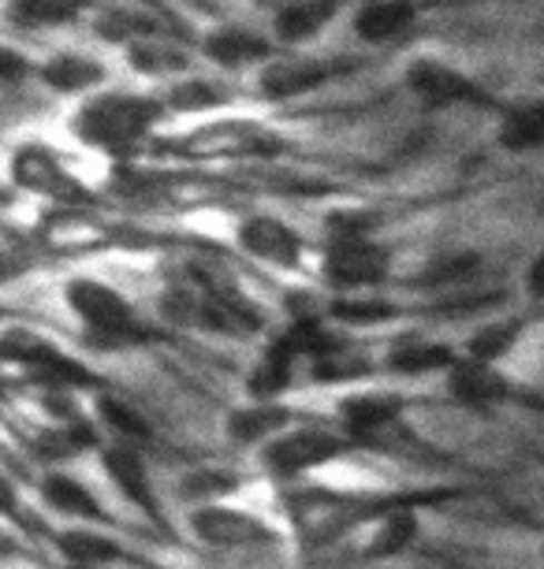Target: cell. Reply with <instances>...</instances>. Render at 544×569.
<instances>
[{"label":"cell","instance_id":"6da1fadb","mask_svg":"<svg viewBox=\"0 0 544 569\" xmlns=\"http://www.w3.org/2000/svg\"><path fill=\"white\" fill-rule=\"evenodd\" d=\"M165 120V101L146 93H93L75 109L71 134L105 153H131Z\"/></svg>","mask_w":544,"mask_h":569},{"label":"cell","instance_id":"7a4b0ae2","mask_svg":"<svg viewBox=\"0 0 544 569\" xmlns=\"http://www.w3.org/2000/svg\"><path fill=\"white\" fill-rule=\"evenodd\" d=\"M63 302L87 325V339L98 342V347H135V342L149 339L142 325L135 320L131 302L116 287L101 283V279H68Z\"/></svg>","mask_w":544,"mask_h":569},{"label":"cell","instance_id":"3957f363","mask_svg":"<svg viewBox=\"0 0 544 569\" xmlns=\"http://www.w3.org/2000/svg\"><path fill=\"white\" fill-rule=\"evenodd\" d=\"M350 447L355 443H347V436L325 432V428H291V432L261 447V466L276 480H291L298 472L322 469L328 461L344 458Z\"/></svg>","mask_w":544,"mask_h":569},{"label":"cell","instance_id":"277c9868","mask_svg":"<svg viewBox=\"0 0 544 569\" xmlns=\"http://www.w3.org/2000/svg\"><path fill=\"white\" fill-rule=\"evenodd\" d=\"M325 276L336 291L362 295L388 279V250L373 242L369 234H358V239H333L325 253Z\"/></svg>","mask_w":544,"mask_h":569},{"label":"cell","instance_id":"5b68a950","mask_svg":"<svg viewBox=\"0 0 544 569\" xmlns=\"http://www.w3.org/2000/svg\"><path fill=\"white\" fill-rule=\"evenodd\" d=\"M411 93L429 109H452V104H488V93L463 71L447 68L441 60H418L407 71Z\"/></svg>","mask_w":544,"mask_h":569},{"label":"cell","instance_id":"8992f818","mask_svg":"<svg viewBox=\"0 0 544 569\" xmlns=\"http://www.w3.org/2000/svg\"><path fill=\"white\" fill-rule=\"evenodd\" d=\"M190 532L212 547H254L273 540V529L261 518L236 507H217V502L190 513Z\"/></svg>","mask_w":544,"mask_h":569},{"label":"cell","instance_id":"52a82bcc","mask_svg":"<svg viewBox=\"0 0 544 569\" xmlns=\"http://www.w3.org/2000/svg\"><path fill=\"white\" fill-rule=\"evenodd\" d=\"M236 239L250 257H258V261L273 264V268H295L303 261V239H298V231L287 228V223L276 217L243 220Z\"/></svg>","mask_w":544,"mask_h":569},{"label":"cell","instance_id":"ba28073f","mask_svg":"<svg viewBox=\"0 0 544 569\" xmlns=\"http://www.w3.org/2000/svg\"><path fill=\"white\" fill-rule=\"evenodd\" d=\"M38 79L63 98H93L109 79V68L87 52H57L38 68Z\"/></svg>","mask_w":544,"mask_h":569},{"label":"cell","instance_id":"9c48e42d","mask_svg":"<svg viewBox=\"0 0 544 569\" xmlns=\"http://www.w3.org/2000/svg\"><path fill=\"white\" fill-rule=\"evenodd\" d=\"M333 68L322 60H273L265 63L261 71V98L269 101H291V98H303V93L317 90V86L328 82Z\"/></svg>","mask_w":544,"mask_h":569},{"label":"cell","instance_id":"30bf717a","mask_svg":"<svg viewBox=\"0 0 544 569\" xmlns=\"http://www.w3.org/2000/svg\"><path fill=\"white\" fill-rule=\"evenodd\" d=\"M403 395L396 391H355L339 399V421L350 436H373L403 413Z\"/></svg>","mask_w":544,"mask_h":569},{"label":"cell","instance_id":"8fae6325","mask_svg":"<svg viewBox=\"0 0 544 569\" xmlns=\"http://www.w3.org/2000/svg\"><path fill=\"white\" fill-rule=\"evenodd\" d=\"M291 417L295 413L280 402H254V406H243V410H231L224 432L243 447H254V443L265 447V443H273L276 436L291 432Z\"/></svg>","mask_w":544,"mask_h":569},{"label":"cell","instance_id":"7c38bea8","mask_svg":"<svg viewBox=\"0 0 544 569\" xmlns=\"http://www.w3.org/2000/svg\"><path fill=\"white\" fill-rule=\"evenodd\" d=\"M101 466L105 472H109V480L116 488L123 491L127 502H135L138 510H146V513H161V507H157V496H154V485H149V477H146V461L138 458V450L135 447H109L101 455Z\"/></svg>","mask_w":544,"mask_h":569},{"label":"cell","instance_id":"4fadbf2b","mask_svg":"<svg viewBox=\"0 0 544 569\" xmlns=\"http://www.w3.org/2000/svg\"><path fill=\"white\" fill-rule=\"evenodd\" d=\"M269 57H273V46L247 27H224L217 34L206 38V60L228 71L250 68V63H269Z\"/></svg>","mask_w":544,"mask_h":569},{"label":"cell","instance_id":"5bb4252c","mask_svg":"<svg viewBox=\"0 0 544 569\" xmlns=\"http://www.w3.org/2000/svg\"><path fill=\"white\" fill-rule=\"evenodd\" d=\"M336 16H339V4H325V0H298V4L276 8L273 30L284 46H306V41L322 38Z\"/></svg>","mask_w":544,"mask_h":569},{"label":"cell","instance_id":"9a60e30c","mask_svg":"<svg viewBox=\"0 0 544 569\" xmlns=\"http://www.w3.org/2000/svg\"><path fill=\"white\" fill-rule=\"evenodd\" d=\"M447 388L463 406H496L500 399H507V376L496 372V365H482L463 358L447 372Z\"/></svg>","mask_w":544,"mask_h":569},{"label":"cell","instance_id":"2e32d148","mask_svg":"<svg viewBox=\"0 0 544 569\" xmlns=\"http://www.w3.org/2000/svg\"><path fill=\"white\" fill-rule=\"evenodd\" d=\"M41 499L49 502V510L63 513V518H75V521H109V513H105V507L98 502V496L79 485L75 477H68V472H49L46 480H41Z\"/></svg>","mask_w":544,"mask_h":569},{"label":"cell","instance_id":"e0dca14e","mask_svg":"<svg viewBox=\"0 0 544 569\" xmlns=\"http://www.w3.org/2000/svg\"><path fill=\"white\" fill-rule=\"evenodd\" d=\"M418 19V8L414 4H399V0H373V4H362L355 12V34L369 46H384V41L399 38L403 30L414 27Z\"/></svg>","mask_w":544,"mask_h":569},{"label":"cell","instance_id":"ac0fdd59","mask_svg":"<svg viewBox=\"0 0 544 569\" xmlns=\"http://www.w3.org/2000/svg\"><path fill=\"white\" fill-rule=\"evenodd\" d=\"M295 361L298 353L284 336L261 353L258 369L250 372V399L254 402H276V395H284L295 380Z\"/></svg>","mask_w":544,"mask_h":569},{"label":"cell","instance_id":"d6986e66","mask_svg":"<svg viewBox=\"0 0 544 569\" xmlns=\"http://www.w3.org/2000/svg\"><path fill=\"white\" fill-rule=\"evenodd\" d=\"M12 176L19 187L34 190V194H68L71 179L63 176V168L57 164V157L41 146H23L12 160Z\"/></svg>","mask_w":544,"mask_h":569},{"label":"cell","instance_id":"ffe728a7","mask_svg":"<svg viewBox=\"0 0 544 569\" xmlns=\"http://www.w3.org/2000/svg\"><path fill=\"white\" fill-rule=\"evenodd\" d=\"M414 536H418V518H414L411 507H392L388 513H380L377 525H373L369 532V543H366V558H392L399 551H407L414 543Z\"/></svg>","mask_w":544,"mask_h":569},{"label":"cell","instance_id":"44dd1931","mask_svg":"<svg viewBox=\"0 0 544 569\" xmlns=\"http://www.w3.org/2000/svg\"><path fill=\"white\" fill-rule=\"evenodd\" d=\"M57 551L68 558V566H105L116 562L123 551L120 543L109 540L105 532H90V529H68L57 536Z\"/></svg>","mask_w":544,"mask_h":569},{"label":"cell","instance_id":"7402d4cb","mask_svg":"<svg viewBox=\"0 0 544 569\" xmlns=\"http://www.w3.org/2000/svg\"><path fill=\"white\" fill-rule=\"evenodd\" d=\"M127 63L146 74V79H165V74H179L187 71V57L184 49L168 46L161 38H142L135 46H127Z\"/></svg>","mask_w":544,"mask_h":569},{"label":"cell","instance_id":"603a6c76","mask_svg":"<svg viewBox=\"0 0 544 569\" xmlns=\"http://www.w3.org/2000/svg\"><path fill=\"white\" fill-rule=\"evenodd\" d=\"M500 146L515 149V153L544 146V101H530L511 109L504 116V123H500Z\"/></svg>","mask_w":544,"mask_h":569},{"label":"cell","instance_id":"cb8c5ba5","mask_svg":"<svg viewBox=\"0 0 544 569\" xmlns=\"http://www.w3.org/2000/svg\"><path fill=\"white\" fill-rule=\"evenodd\" d=\"M458 365L452 347H441V342H414V347H399L392 350L388 369L399 376H425V372H452Z\"/></svg>","mask_w":544,"mask_h":569},{"label":"cell","instance_id":"d4e9b609","mask_svg":"<svg viewBox=\"0 0 544 569\" xmlns=\"http://www.w3.org/2000/svg\"><path fill=\"white\" fill-rule=\"evenodd\" d=\"M8 16L27 30H49V27L75 23V19L82 16V8L79 4H57V0H27V4L8 8Z\"/></svg>","mask_w":544,"mask_h":569},{"label":"cell","instance_id":"484cf974","mask_svg":"<svg viewBox=\"0 0 544 569\" xmlns=\"http://www.w3.org/2000/svg\"><path fill=\"white\" fill-rule=\"evenodd\" d=\"M522 336V320H504V325H488L477 336L466 342V358L482 361V365H496L504 353L515 347V339Z\"/></svg>","mask_w":544,"mask_h":569},{"label":"cell","instance_id":"4316f807","mask_svg":"<svg viewBox=\"0 0 544 569\" xmlns=\"http://www.w3.org/2000/svg\"><path fill=\"white\" fill-rule=\"evenodd\" d=\"M98 417L105 428H112L120 439H149V421L146 413H138L131 402L116 399V395H98Z\"/></svg>","mask_w":544,"mask_h":569},{"label":"cell","instance_id":"83f0119b","mask_svg":"<svg viewBox=\"0 0 544 569\" xmlns=\"http://www.w3.org/2000/svg\"><path fill=\"white\" fill-rule=\"evenodd\" d=\"M328 313H333V320H339V325H380V320L396 317V306L373 295H344L328 306Z\"/></svg>","mask_w":544,"mask_h":569},{"label":"cell","instance_id":"f1b7e54d","mask_svg":"<svg viewBox=\"0 0 544 569\" xmlns=\"http://www.w3.org/2000/svg\"><path fill=\"white\" fill-rule=\"evenodd\" d=\"M236 488H239V480L231 477V472H224V469H195L184 480V496L190 502H198V507H212V502L231 496Z\"/></svg>","mask_w":544,"mask_h":569},{"label":"cell","instance_id":"f546056e","mask_svg":"<svg viewBox=\"0 0 544 569\" xmlns=\"http://www.w3.org/2000/svg\"><path fill=\"white\" fill-rule=\"evenodd\" d=\"M168 104L179 112H206V109L224 104V90L217 82L187 79V82H176L172 90H168Z\"/></svg>","mask_w":544,"mask_h":569},{"label":"cell","instance_id":"4dcf8cb0","mask_svg":"<svg viewBox=\"0 0 544 569\" xmlns=\"http://www.w3.org/2000/svg\"><path fill=\"white\" fill-rule=\"evenodd\" d=\"M369 372H373L369 361H362V358H355V353H344V350L328 353V358L317 361V369H314L317 380H325V383H333V380H362V376H369Z\"/></svg>","mask_w":544,"mask_h":569},{"label":"cell","instance_id":"1f68e13d","mask_svg":"<svg viewBox=\"0 0 544 569\" xmlns=\"http://www.w3.org/2000/svg\"><path fill=\"white\" fill-rule=\"evenodd\" d=\"M477 272V257H452V261H436L429 272L422 276V283L441 287V283H455V279H466Z\"/></svg>","mask_w":544,"mask_h":569},{"label":"cell","instance_id":"d6a6232c","mask_svg":"<svg viewBox=\"0 0 544 569\" xmlns=\"http://www.w3.org/2000/svg\"><path fill=\"white\" fill-rule=\"evenodd\" d=\"M30 74H38V68L23 57V52L12 46H0V82H23Z\"/></svg>","mask_w":544,"mask_h":569},{"label":"cell","instance_id":"836d02e7","mask_svg":"<svg viewBox=\"0 0 544 569\" xmlns=\"http://www.w3.org/2000/svg\"><path fill=\"white\" fill-rule=\"evenodd\" d=\"M23 276V264H19V257H12L8 250H0V287L12 283V279Z\"/></svg>","mask_w":544,"mask_h":569},{"label":"cell","instance_id":"e575fe53","mask_svg":"<svg viewBox=\"0 0 544 569\" xmlns=\"http://www.w3.org/2000/svg\"><path fill=\"white\" fill-rule=\"evenodd\" d=\"M530 295L544 298V250L537 253V261L530 264Z\"/></svg>","mask_w":544,"mask_h":569},{"label":"cell","instance_id":"d590c367","mask_svg":"<svg viewBox=\"0 0 544 569\" xmlns=\"http://www.w3.org/2000/svg\"><path fill=\"white\" fill-rule=\"evenodd\" d=\"M16 510V488H12V480L0 472V513H12Z\"/></svg>","mask_w":544,"mask_h":569},{"label":"cell","instance_id":"8d00e7d4","mask_svg":"<svg viewBox=\"0 0 544 569\" xmlns=\"http://www.w3.org/2000/svg\"><path fill=\"white\" fill-rule=\"evenodd\" d=\"M12 551H16V547H12V543H8V540H4V536H0V555H12Z\"/></svg>","mask_w":544,"mask_h":569},{"label":"cell","instance_id":"74e56055","mask_svg":"<svg viewBox=\"0 0 544 569\" xmlns=\"http://www.w3.org/2000/svg\"><path fill=\"white\" fill-rule=\"evenodd\" d=\"M63 569H98V566H63Z\"/></svg>","mask_w":544,"mask_h":569},{"label":"cell","instance_id":"f35d334b","mask_svg":"<svg viewBox=\"0 0 544 569\" xmlns=\"http://www.w3.org/2000/svg\"><path fill=\"white\" fill-rule=\"evenodd\" d=\"M4 313H8V309H4V306H0V317H4Z\"/></svg>","mask_w":544,"mask_h":569}]
</instances>
